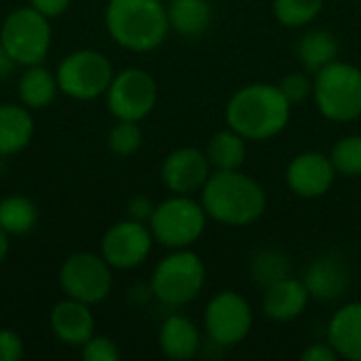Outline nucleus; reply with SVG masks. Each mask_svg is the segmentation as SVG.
I'll return each mask as SVG.
<instances>
[{
	"label": "nucleus",
	"instance_id": "nucleus-1",
	"mask_svg": "<svg viewBox=\"0 0 361 361\" xmlns=\"http://www.w3.org/2000/svg\"><path fill=\"white\" fill-rule=\"evenodd\" d=\"M201 205L207 218L226 226H250L267 209V192L241 169H216L201 188Z\"/></svg>",
	"mask_w": 361,
	"mask_h": 361
},
{
	"label": "nucleus",
	"instance_id": "nucleus-2",
	"mask_svg": "<svg viewBox=\"0 0 361 361\" xmlns=\"http://www.w3.org/2000/svg\"><path fill=\"white\" fill-rule=\"evenodd\" d=\"M292 104L279 85L254 82L241 87L226 104V123L245 140L264 142L281 133L290 121Z\"/></svg>",
	"mask_w": 361,
	"mask_h": 361
},
{
	"label": "nucleus",
	"instance_id": "nucleus-3",
	"mask_svg": "<svg viewBox=\"0 0 361 361\" xmlns=\"http://www.w3.org/2000/svg\"><path fill=\"white\" fill-rule=\"evenodd\" d=\"M106 27L116 44L135 53L161 47L171 30L161 0H110Z\"/></svg>",
	"mask_w": 361,
	"mask_h": 361
},
{
	"label": "nucleus",
	"instance_id": "nucleus-4",
	"mask_svg": "<svg viewBox=\"0 0 361 361\" xmlns=\"http://www.w3.org/2000/svg\"><path fill=\"white\" fill-rule=\"evenodd\" d=\"M313 99L319 112L334 123L361 116V70L347 61H332L313 74Z\"/></svg>",
	"mask_w": 361,
	"mask_h": 361
},
{
	"label": "nucleus",
	"instance_id": "nucleus-5",
	"mask_svg": "<svg viewBox=\"0 0 361 361\" xmlns=\"http://www.w3.org/2000/svg\"><path fill=\"white\" fill-rule=\"evenodd\" d=\"M207 226V214L190 195H173L171 199L154 205L150 218L152 237L169 247L184 250L201 239Z\"/></svg>",
	"mask_w": 361,
	"mask_h": 361
},
{
	"label": "nucleus",
	"instance_id": "nucleus-6",
	"mask_svg": "<svg viewBox=\"0 0 361 361\" xmlns=\"http://www.w3.org/2000/svg\"><path fill=\"white\" fill-rule=\"evenodd\" d=\"M205 286V264L188 247L165 256L150 279V292L169 307L192 302Z\"/></svg>",
	"mask_w": 361,
	"mask_h": 361
},
{
	"label": "nucleus",
	"instance_id": "nucleus-7",
	"mask_svg": "<svg viewBox=\"0 0 361 361\" xmlns=\"http://www.w3.org/2000/svg\"><path fill=\"white\" fill-rule=\"evenodd\" d=\"M0 42L17 63H42L51 47L49 17L38 13L34 6L15 8L0 27Z\"/></svg>",
	"mask_w": 361,
	"mask_h": 361
},
{
	"label": "nucleus",
	"instance_id": "nucleus-8",
	"mask_svg": "<svg viewBox=\"0 0 361 361\" xmlns=\"http://www.w3.org/2000/svg\"><path fill=\"white\" fill-rule=\"evenodd\" d=\"M57 85L68 97L74 99H95L108 91L112 82V63L110 59L93 49L74 51L61 59L57 66Z\"/></svg>",
	"mask_w": 361,
	"mask_h": 361
},
{
	"label": "nucleus",
	"instance_id": "nucleus-9",
	"mask_svg": "<svg viewBox=\"0 0 361 361\" xmlns=\"http://www.w3.org/2000/svg\"><path fill=\"white\" fill-rule=\"evenodd\" d=\"M254 326L250 302L233 290L218 292L205 307L203 328L218 347H235L247 338Z\"/></svg>",
	"mask_w": 361,
	"mask_h": 361
},
{
	"label": "nucleus",
	"instance_id": "nucleus-10",
	"mask_svg": "<svg viewBox=\"0 0 361 361\" xmlns=\"http://www.w3.org/2000/svg\"><path fill=\"white\" fill-rule=\"evenodd\" d=\"M112 267L89 252L72 254L59 269V286L68 298L95 305L108 298L112 290Z\"/></svg>",
	"mask_w": 361,
	"mask_h": 361
},
{
	"label": "nucleus",
	"instance_id": "nucleus-11",
	"mask_svg": "<svg viewBox=\"0 0 361 361\" xmlns=\"http://www.w3.org/2000/svg\"><path fill=\"white\" fill-rule=\"evenodd\" d=\"M106 97H108L110 112L118 121L140 123L157 106L159 87L148 72L140 68H127L116 76H112Z\"/></svg>",
	"mask_w": 361,
	"mask_h": 361
},
{
	"label": "nucleus",
	"instance_id": "nucleus-12",
	"mask_svg": "<svg viewBox=\"0 0 361 361\" xmlns=\"http://www.w3.org/2000/svg\"><path fill=\"white\" fill-rule=\"evenodd\" d=\"M152 233L144 222L125 220L114 224L102 239V258L112 269H135L140 267L152 250Z\"/></svg>",
	"mask_w": 361,
	"mask_h": 361
},
{
	"label": "nucleus",
	"instance_id": "nucleus-13",
	"mask_svg": "<svg viewBox=\"0 0 361 361\" xmlns=\"http://www.w3.org/2000/svg\"><path fill=\"white\" fill-rule=\"evenodd\" d=\"M336 180L332 159L324 152H302L294 157L286 169L288 188L300 199H319L330 192Z\"/></svg>",
	"mask_w": 361,
	"mask_h": 361
},
{
	"label": "nucleus",
	"instance_id": "nucleus-14",
	"mask_svg": "<svg viewBox=\"0 0 361 361\" xmlns=\"http://www.w3.org/2000/svg\"><path fill=\"white\" fill-rule=\"evenodd\" d=\"M209 176H212V163L207 154L192 146L173 150L171 154H167V159L161 165L163 184L173 195L199 192Z\"/></svg>",
	"mask_w": 361,
	"mask_h": 361
},
{
	"label": "nucleus",
	"instance_id": "nucleus-15",
	"mask_svg": "<svg viewBox=\"0 0 361 361\" xmlns=\"http://www.w3.org/2000/svg\"><path fill=\"white\" fill-rule=\"evenodd\" d=\"M302 281L311 298L322 300V302H332V300H338L349 290L351 271H349V264L341 256L324 254L309 264Z\"/></svg>",
	"mask_w": 361,
	"mask_h": 361
},
{
	"label": "nucleus",
	"instance_id": "nucleus-16",
	"mask_svg": "<svg viewBox=\"0 0 361 361\" xmlns=\"http://www.w3.org/2000/svg\"><path fill=\"white\" fill-rule=\"evenodd\" d=\"M311 300V294L302 279H294L292 275L269 286L262 298V311L273 322H292L298 319Z\"/></svg>",
	"mask_w": 361,
	"mask_h": 361
},
{
	"label": "nucleus",
	"instance_id": "nucleus-17",
	"mask_svg": "<svg viewBox=\"0 0 361 361\" xmlns=\"http://www.w3.org/2000/svg\"><path fill=\"white\" fill-rule=\"evenodd\" d=\"M95 319L89 311V305L68 298L53 307L51 311V330L63 345L82 347L93 336Z\"/></svg>",
	"mask_w": 361,
	"mask_h": 361
},
{
	"label": "nucleus",
	"instance_id": "nucleus-18",
	"mask_svg": "<svg viewBox=\"0 0 361 361\" xmlns=\"http://www.w3.org/2000/svg\"><path fill=\"white\" fill-rule=\"evenodd\" d=\"M328 343L343 360L361 361V302L341 307L328 324Z\"/></svg>",
	"mask_w": 361,
	"mask_h": 361
},
{
	"label": "nucleus",
	"instance_id": "nucleus-19",
	"mask_svg": "<svg viewBox=\"0 0 361 361\" xmlns=\"http://www.w3.org/2000/svg\"><path fill=\"white\" fill-rule=\"evenodd\" d=\"M159 345L169 360H190L201 349V334L188 317L171 315L159 330Z\"/></svg>",
	"mask_w": 361,
	"mask_h": 361
},
{
	"label": "nucleus",
	"instance_id": "nucleus-20",
	"mask_svg": "<svg viewBox=\"0 0 361 361\" xmlns=\"http://www.w3.org/2000/svg\"><path fill=\"white\" fill-rule=\"evenodd\" d=\"M34 133V118L25 106H0V157L17 154L23 150Z\"/></svg>",
	"mask_w": 361,
	"mask_h": 361
},
{
	"label": "nucleus",
	"instance_id": "nucleus-21",
	"mask_svg": "<svg viewBox=\"0 0 361 361\" xmlns=\"http://www.w3.org/2000/svg\"><path fill=\"white\" fill-rule=\"evenodd\" d=\"M212 4L207 0H171L167 6L169 27L182 36H201L212 23Z\"/></svg>",
	"mask_w": 361,
	"mask_h": 361
},
{
	"label": "nucleus",
	"instance_id": "nucleus-22",
	"mask_svg": "<svg viewBox=\"0 0 361 361\" xmlns=\"http://www.w3.org/2000/svg\"><path fill=\"white\" fill-rule=\"evenodd\" d=\"M59 91L57 76L49 72L47 68L38 66H27V70L19 78V99L25 108L40 110L49 106Z\"/></svg>",
	"mask_w": 361,
	"mask_h": 361
},
{
	"label": "nucleus",
	"instance_id": "nucleus-23",
	"mask_svg": "<svg viewBox=\"0 0 361 361\" xmlns=\"http://www.w3.org/2000/svg\"><path fill=\"white\" fill-rule=\"evenodd\" d=\"M298 59L309 74L319 72L338 57V40L328 30H311L298 42Z\"/></svg>",
	"mask_w": 361,
	"mask_h": 361
},
{
	"label": "nucleus",
	"instance_id": "nucleus-24",
	"mask_svg": "<svg viewBox=\"0 0 361 361\" xmlns=\"http://www.w3.org/2000/svg\"><path fill=\"white\" fill-rule=\"evenodd\" d=\"M205 154H207L212 167H216V169H224V171L241 169L245 163V157H247V140L228 127L224 131H218L209 140Z\"/></svg>",
	"mask_w": 361,
	"mask_h": 361
},
{
	"label": "nucleus",
	"instance_id": "nucleus-25",
	"mask_svg": "<svg viewBox=\"0 0 361 361\" xmlns=\"http://www.w3.org/2000/svg\"><path fill=\"white\" fill-rule=\"evenodd\" d=\"M290 271H292L290 258L281 250H275V247L258 250L250 262V273H252L254 283L264 288V290L269 286L290 277Z\"/></svg>",
	"mask_w": 361,
	"mask_h": 361
},
{
	"label": "nucleus",
	"instance_id": "nucleus-26",
	"mask_svg": "<svg viewBox=\"0 0 361 361\" xmlns=\"http://www.w3.org/2000/svg\"><path fill=\"white\" fill-rule=\"evenodd\" d=\"M38 220L36 205L21 195H13L0 201V228L6 235H25Z\"/></svg>",
	"mask_w": 361,
	"mask_h": 361
},
{
	"label": "nucleus",
	"instance_id": "nucleus-27",
	"mask_svg": "<svg viewBox=\"0 0 361 361\" xmlns=\"http://www.w3.org/2000/svg\"><path fill=\"white\" fill-rule=\"evenodd\" d=\"M324 2L326 0H273V13L286 27H302L322 13Z\"/></svg>",
	"mask_w": 361,
	"mask_h": 361
},
{
	"label": "nucleus",
	"instance_id": "nucleus-28",
	"mask_svg": "<svg viewBox=\"0 0 361 361\" xmlns=\"http://www.w3.org/2000/svg\"><path fill=\"white\" fill-rule=\"evenodd\" d=\"M332 165L336 173L355 178L361 176V135H345L341 137L332 152H330Z\"/></svg>",
	"mask_w": 361,
	"mask_h": 361
},
{
	"label": "nucleus",
	"instance_id": "nucleus-29",
	"mask_svg": "<svg viewBox=\"0 0 361 361\" xmlns=\"http://www.w3.org/2000/svg\"><path fill=\"white\" fill-rule=\"evenodd\" d=\"M144 142L142 129L135 121H118L108 133V146L118 157H131L140 150Z\"/></svg>",
	"mask_w": 361,
	"mask_h": 361
},
{
	"label": "nucleus",
	"instance_id": "nucleus-30",
	"mask_svg": "<svg viewBox=\"0 0 361 361\" xmlns=\"http://www.w3.org/2000/svg\"><path fill=\"white\" fill-rule=\"evenodd\" d=\"M279 89L288 97L290 104H300L309 95H313V80L305 72H292L283 76V80L279 82Z\"/></svg>",
	"mask_w": 361,
	"mask_h": 361
},
{
	"label": "nucleus",
	"instance_id": "nucleus-31",
	"mask_svg": "<svg viewBox=\"0 0 361 361\" xmlns=\"http://www.w3.org/2000/svg\"><path fill=\"white\" fill-rule=\"evenodd\" d=\"M82 360L118 361L121 360V351H118V347L110 338H106V336H91L82 345Z\"/></svg>",
	"mask_w": 361,
	"mask_h": 361
},
{
	"label": "nucleus",
	"instance_id": "nucleus-32",
	"mask_svg": "<svg viewBox=\"0 0 361 361\" xmlns=\"http://www.w3.org/2000/svg\"><path fill=\"white\" fill-rule=\"evenodd\" d=\"M23 357V341L13 330H0V361H19Z\"/></svg>",
	"mask_w": 361,
	"mask_h": 361
},
{
	"label": "nucleus",
	"instance_id": "nucleus-33",
	"mask_svg": "<svg viewBox=\"0 0 361 361\" xmlns=\"http://www.w3.org/2000/svg\"><path fill=\"white\" fill-rule=\"evenodd\" d=\"M152 212H154V205H152V201H150L148 197H144V195L133 197V199L129 201V205H127V216H129L131 220H137V222H144V224L150 222Z\"/></svg>",
	"mask_w": 361,
	"mask_h": 361
},
{
	"label": "nucleus",
	"instance_id": "nucleus-34",
	"mask_svg": "<svg viewBox=\"0 0 361 361\" xmlns=\"http://www.w3.org/2000/svg\"><path fill=\"white\" fill-rule=\"evenodd\" d=\"M341 355L336 349L326 341V343H313L302 351V361H336Z\"/></svg>",
	"mask_w": 361,
	"mask_h": 361
},
{
	"label": "nucleus",
	"instance_id": "nucleus-35",
	"mask_svg": "<svg viewBox=\"0 0 361 361\" xmlns=\"http://www.w3.org/2000/svg\"><path fill=\"white\" fill-rule=\"evenodd\" d=\"M30 4L38 11V13H42L44 17H57V15H61L68 6H70V0H30Z\"/></svg>",
	"mask_w": 361,
	"mask_h": 361
},
{
	"label": "nucleus",
	"instance_id": "nucleus-36",
	"mask_svg": "<svg viewBox=\"0 0 361 361\" xmlns=\"http://www.w3.org/2000/svg\"><path fill=\"white\" fill-rule=\"evenodd\" d=\"M15 66H17V61L8 55V51L0 42V80H4L15 70Z\"/></svg>",
	"mask_w": 361,
	"mask_h": 361
},
{
	"label": "nucleus",
	"instance_id": "nucleus-37",
	"mask_svg": "<svg viewBox=\"0 0 361 361\" xmlns=\"http://www.w3.org/2000/svg\"><path fill=\"white\" fill-rule=\"evenodd\" d=\"M6 254H8V235L0 228V264L4 262Z\"/></svg>",
	"mask_w": 361,
	"mask_h": 361
}]
</instances>
